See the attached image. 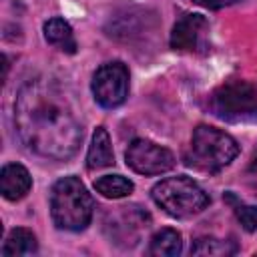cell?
Returning a JSON list of instances; mask_svg holds the SVG:
<instances>
[{
  "label": "cell",
  "instance_id": "5",
  "mask_svg": "<svg viewBox=\"0 0 257 257\" xmlns=\"http://www.w3.org/2000/svg\"><path fill=\"white\" fill-rule=\"evenodd\" d=\"M211 112L225 122H257V82L227 80L209 98Z\"/></svg>",
  "mask_w": 257,
  "mask_h": 257
},
{
  "label": "cell",
  "instance_id": "13",
  "mask_svg": "<svg viewBox=\"0 0 257 257\" xmlns=\"http://www.w3.org/2000/svg\"><path fill=\"white\" fill-rule=\"evenodd\" d=\"M38 251V243L36 237L32 235V231L16 227L8 233L4 245H2V255H32Z\"/></svg>",
  "mask_w": 257,
  "mask_h": 257
},
{
  "label": "cell",
  "instance_id": "9",
  "mask_svg": "<svg viewBox=\"0 0 257 257\" xmlns=\"http://www.w3.org/2000/svg\"><path fill=\"white\" fill-rule=\"evenodd\" d=\"M32 187V179L28 171L18 163H8L0 171V191L8 201H20Z\"/></svg>",
  "mask_w": 257,
  "mask_h": 257
},
{
  "label": "cell",
  "instance_id": "14",
  "mask_svg": "<svg viewBox=\"0 0 257 257\" xmlns=\"http://www.w3.org/2000/svg\"><path fill=\"white\" fill-rule=\"evenodd\" d=\"M94 189L106 199H122L133 193L135 185L122 175H104L94 181Z\"/></svg>",
  "mask_w": 257,
  "mask_h": 257
},
{
  "label": "cell",
  "instance_id": "7",
  "mask_svg": "<svg viewBox=\"0 0 257 257\" xmlns=\"http://www.w3.org/2000/svg\"><path fill=\"white\" fill-rule=\"evenodd\" d=\"M124 159H126V165L141 175H161L175 167L173 153L147 139H135L128 145Z\"/></svg>",
  "mask_w": 257,
  "mask_h": 257
},
{
  "label": "cell",
  "instance_id": "17",
  "mask_svg": "<svg viewBox=\"0 0 257 257\" xmlns=\"http://www.w3.org/2000/svg\"><path fill=\"white\" fill-rule=\"evenodd\" d=\"M193 2H195V4H199V6L211 8V10H219V8H225V6L235 4L237 0H193Z\"/></svg>",
  "mask_w": 257,
  "mask_h": 257
},
{
  "label": "cell",
  "instance_id": "8",
  "mask_svg": "<svg viewBox=\"0 0 257 257\" xmlns=\"http://www.w3.org/2000/svg\"><path fill=\"white\" fill-rule=\"evenodd\" d=\"M171 48L183 52L209 50V22L203 14H183L171 30Z\"/></svg>",
  "mask_w": 257,
  "mask_h": 257
},
{
  "label": "cell",
  "instance_id": "3",
  "mask_svg": "<svg viewBox=\"0 0 257 257\" xmlns=\"http://www.w3.org/2000/svg\"><path fill=\"white\" fill-rule=\"evenodd\" d=\"M237 155L239 145L229 133L215 126L199 124L193 131L191 145L185 151L183 159L187 167H193L203 173H217L227 167Z\"/></svg>",
  "mask_w": 257,
  "mask_h": 257
},
{
  "label": "cell",
  "instance_id": "2",
  "mask_svg": "<svg viewBox=\"0 0 257 257\" xmlns=\"http://www.w3.org/2000/svg\"><path fill=\"white\" fill-rule=\"evenodd\" d=\"M94 201L78 177H62L50 193V215L58 229L82 231L88 227Z\"/></svg>",
  "mask_w": 257,
  "mask_h": 257
},
{
  "label": "cell",
  "instance_id": "15",
  "mask_svg": "<svg viewBox=\"0 0 257 257\" xmlns=\"http://www.w3.org/2000/svg\"><path fill=\"white\" fill-rule=\"evenodd\" d=\"M235 251H237V245L233 241H223L217 237H199L191 247L193 255H209V257L233 255Z\"/></svg>",
  "mask_w": 257,
  "mask_h": 257
},
{
  "label": "cell",
  "instance_id": "16",
  "mask_svg": "<svg viewBox=\"0 0 257 257\" xmlns=\"http://www.w3.org/2000/svg\"><path fill=\"white\" fill-rule=\"evenodd\" d=\"M225 201L231 205L237 221L243 225V229L247 233L257 231V207L255 205H247L243 203L235 193H225Z\"/></svg>",
  "mask_w": 257,
  "mask_h": 257
},
{
  "label": "cell",
  "instance_id": "10",
  "mask_svg": "<svg viewBox=\"0 0 257 257\" xmlns=\"http://www.w3.org/2000/svg\"><path fill=\"white\" fill-rule=\"evenodd\" d=\"M114 163V153H112V145H110V137L108 131L104 126H98L92 135V143L88 147V155H86V167L90 171L96 169H104L110 167Z\"/></svg>",
  "mask_w": 257,
  "mask_h": 257
},
{
  "label": "cell",
  "instance_id": "1",
  "mask_svg": "<svg viewBox=\"0 0 257 257\" xmlns=\"http://www.w3.org/2000/svg\"><path fill=\"white\" fill-rule=\"evenodd\" d=\"M14 124L22 143L40 157L64 161L72 157L82 141L64 92L50 80H28L14 100Z\"/></svg>",
  "mask_w": 257,
  "mask_h": 257
},
{
  "label": "cell",
  "instance_id": "4",
  "mask_svg": "<svg viewBox=\"0 0 257 257\" xmlns=\"http://www.w3.org/2000/svg\"><path fill=\"white\" fill-rule=\"evenodd\" d=\"M151 197L167 215L177 219L193 217L209 205V195L185 175L159 181L153 187Z\"/></svg>",
  "mask_w": 257,
  "mask_h": 257
},
{
  "label": "cell",
  "instance_id": "18",
  "mask_svg": "<svg viewBox=\"0 0 257 257\" xmlns=\"http://www.w3.org/2000/svg\"><path fill=\"white\" fill-rule=\"evenodd\" d=\"M253 169H257V151H255V157H253Z\"/></svg>",
  "mask_w": 257,
  "mask_h": 257
},
{
  "label": "cell",
  "instance_id": "11",
  "mask_svg": "<svg viewBox=\"0 0 257 257\" xmlns=\"http://www.w3.org/2000/svg\"><path fill=\"white\" fill-rule=\"evenodd\" d=\"M44 38H46L48 44L56 46L62 52H68V54L76 52V40H74L72 28L60 16H54V18L44 22Z\"/></svg>",
  "mask_w": 257,
  "mask_h": 257
},
{
  "label": "cell",
  "instance_id": "6",
  "mask_svg": "<svg viewBox=\"0 0 257 257\" xmlns=\"http://www.w3.org/2000/svg\"><path fill=\"white\" fill-rule=\"evenodd\" d=\"M92 94L102 108H116L128 96V70L122 62H106L92 76Z\"/></svg>",
  "mask_w": 257,
  "mask_h": 257
},
{
  "label": "cell",
  "instance_id": "12",
  "mask_svg": "<svg viewBox=\"0 0 257 257\" xmlns=\"http://www.w3.org/2000/svg\"><path fill=\"white\" fill-rule=\"evenodd\" d=\"M181 249H183L181 233L171 227L157 231L149 245V253L155 257H175L181 253Z\"/></svg>",
  "mask_w": 257,
  "mask_h": 257
}]
</instances>
